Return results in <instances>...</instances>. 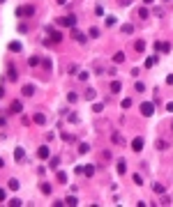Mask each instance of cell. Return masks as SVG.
<instances>
[{"label": "cell", "instance_id": "9a60e30c", "mask_svg": "<svg viewBox=\"0 0 173 207\" xmlns=\"http://www.w3.org/2000/svg\"><path fill=\"white\" fill-rule=\"evenodd\" d=\"M65 205L74 207V205H79V200H76V198H74V196H67V198H65Z\"/></svg>", "mask_w": 173, "mask_h": 207}, {"label": "cell", "instance_id": "83f0119b", "mask_svg": "<svg viewBox=\"0 0 173 207\" xmlns=\"http://www.w3.org/2000/svg\"><path fill=\"white\" fill-rule=\"evenodd\" d=\"M67 118H69V122H74V124L79 122V115H76V113H67Z\"/></svg>", "mask_w": 173, "mask_h": 207}, {"label": "cell", "instance_id": "ac0fdd59", "mask_svg": "<svg viewBox=\"0 0 173 207\" xmlns=\"http://www.w3.org/2000/svg\"><path fill=\"white\" fill-rule=\"evenodd\" d=\"M122 32H125V35H132V32H134V26H132V23H125V26H122Z\"/></svg>", "mask_w": 173, "mask_h": 207}, {"label": "cell", "instance_id": "ffe728a7", "mask_svg": "<svg viewBox=\"0 0 173 207\" xmlns=\"http://www.w3.org/2000/svg\"><path fill=\"white\" fill-rule=\"evenodd\" d=\"M134 48H136V51L141 53V51H143V48H145V44H143V42H141V39H136V42H134Z\"/></svg>", "mask_w": 173, "mask_h": 207}, {"label": "cell", "instance_id": "74e56055", "mask_svg": "<svg viewBox=\"0 0 173 207\" xmlns=\"http://www.w3.org/2000/svg\"><path fill=\"white\" fill-rule=\"evenodd\" d=\"M132 106V99H122V108H129Z\"/></svg>", "mask_w": 173, "mask_h": 207}, {"label": "cell", "instance_id": "d6a6232c", "mask_svg": "<svg viewBox=\"0 0 173 207\" xmlns=\"http://www.w3.org/2000/svg\"><path fill=\"white\" fill-rule=\"evenodd\" d=\"M88 150H90V145H88V143H81V147H79V152H81V154H86Z\"/></svg>", "mask_w": 173, "mask_h": 207}, {"label": "cell", "instance_id": "603a6c76", "mask_svg": "<svg viewBox=\"0 0 173 207\" xmlns=\"http://www.w3.org/2000/svg\"><path fill=\"white\" fill-rule=\"evenodd\" d=\"M60 39H62V35H60V32H53V30H51V42H60Z\"/></svg>", "mask_w": 173, "mask_h": 207}, {"label": "cell", "instance_id": "44dd1931", "mask_svg": "<svg viewBox=\"0 0 173 207\" xmlns=\"http://www.w3.org/2000/svg\"><path fill=\"white\" fill-rule=\"evenodd\" d=\"M155 62H157V58H155V55H150V58L145 60V67L150 69V67H155Z\"/></svg>", "mask_w": 173, "mask_h": 207}, {"label": "cell", "instance_id": "6da1fadb", "mask_svg": "<svg viewBox=\"0 0 173 207\" xmlns=\"http://www.w3.org/2000/svg\"><path fill=\"white\" fill-rule=\"evenodd\" d=\"M58 26H67V28H76V16H62V19H58Z\"/></svg>", "mask_w": 173, "mask_h": 207}, {"label": "cell", "instance_id": "d590c367", "mask_svg": "<svg viewBox=\"0 0 173 207\" xmlns=\"http://www.w3.org/2000/svg\"><path fill=\"white\" fill-rule=\"evenodd\" d=\"M132 179H134V184H141V182H143V177H141V175H136V173H134V177H132Z\"/></svg>", "mask_w": 173, "mask_h": 207}, {"label": "cell", "instance_id": "d4e9b609", "mask_svg": "<svg viewBox=\"0 0 173 207\" xmlns=\"http://www.w3.org/2000/svg\"><path fill=\"white\" fill-rule=\"evenodd\" d=\"M86 99H90V101L95 99V90H92V88H88V90H86Z\"/></svg>", "mask_w": 173, "mask_h": 207}, {"label": "cell", "instance_id": "8fae6325", "mask_svg": "<svg viewBox=\"0 0 173 207\" xmlns=\"http://www.w3.org/2000/svg\"><path fill=\"white\" fill-rule=\"evenodd\" d=\"M113 62H115V64H120V62H125V53H122V51H118V53L113 55Z\"/></svg>", "mask_w": 173, "mask_h": 207}, {"label": "cell", "instance_id": "cb8c5ba5", "mask_svg": "<svg viewBox=\"0 0 173 207\" xmlns=\"http://www.w3.org/2000/svg\"><path fill=\"white\" fill-rule=\"evenodd\" d=\"M139 16H141V19H148V16H150V12H148L145 7H141V9H139Z\"/></svg>", "mask_w": 173, "mask_h": 207}, {"label": "cell", "instance_id": "681fc988", "mask_svg": "<svg viewBox=\"0 0 173 207\" xmlns=\"http://www.w3.org/2000/svg\"><path fill=\"white\" fill-rule=\"evenodd\" d=\"M171 129H173V127H171Z\"/></svg>", "mask_w": 173, "mask_h": 207}, {"label": "cell", "instance_id": "8d00e7d4", "mask_svg": "<svg viewBox=\"0 0 173 207\" xmlns=\"http://www.w3.org/2000/svg\"><path fill=\"white\" fill-rule=\"evenodd\" d=\"M134 90H136V92H143L145 85H143V83H136V85H134Z\"/></svg>", "mask_w": 173, "mask_h": 207}, {"label": "cell", "instance_id": "7dc6e473", "mask_svg": "<svg viewBox=\"0 0 173 207\" xmlns=\"http://www.w3.org/2000/svg\"><path fill=\"white\" fill-rule=\"evenodd\" d=\"M0 2H5V0H0Z\"/></svg>", "mask_w": 173, "mask_h": 207}, {"label": "cell", "instance_id": "bcb514c9", "mask_svg": "<svg viewBox=\"0 0 173 207\" xmlns=\"http://www.w3.org/2000/svg\"><path fill=\"white\" fill-rule=\"evenodd\" d=\"M0 166H5V161H2V159H0Z\"/></svg>", "mask_w": 173, "mask_h": 207}, {"label": "cell", "instance_id": "1f68e13d", "mask_svg": "<svg viewBox=\"0 0 173 207\" xmlns=\"http://www.w3.org/2000/svg\"><path fill=\"white\" fill-rule=\"evenodd\" d=\"M67 99H69V101H72V104H74V101H76V99H79V94H76V92H69V94H67Z\"/></svg>", "mask_w": 173, "mask_h": 207}, {"label": "cell", "instance_id": "484cf974", "mask_svg": "<svg viewBox=\"0 0 173 207\" xmlns=\"http://www.w3.org/2000/svg\"><path fill=\"white\" fill-rule=\"evenodd\" d=\"M9 81H16V69L9 64Z\"/></svg>", "mask_w": 173, "mask_h": 207}, {"label": "cell", "instance_id": "52a82bcc", "mask_svg": "<svg viewBox=\"0 0 173 207\" xmlns=\"http://www.w3.org/2000/svg\"><path fill=\"white\" fill-rule=\"evenodd\" d=\"M95 170H97V168H95L92 163H88V166H83V175H86V177H92V175H95Z\"/></svg>", "mask_w": 173, "mask_h": 207}, {"label": "cell", "instance_id": "f6af8a7d", "mask_svg": "<svg viewBox=\"0 0 173 207\" xmlns=\"http://www.w3.org/2000/svg\"><path fill=\"white\" fill-rule=\"evenodd\" d=\"M58 2H60V5H62V2H67V0H58Z\"/></svg>", "mask_w": 173, "mask_h": 207}, {"label": "cell", "instance_id": "f1b7e54d", "mask_svg": "<svg viewBox=\"0 0 173 207\" xmlns=\"http://www.w3.org/2000/svg\"><path fill=\"white\" fill-rule=\"evenodd\" d=\"M155 145H157V150H166V141H162V138H159Z\"/></svg>", "mask_w": 173, "mask_h": 207}, {"label": "cell", "instance_id": "7402d4cb", "mask_svg": "<svg viewBox=\"0 0 173 207\" xmlns=\"http://www.w3.org/2000/svg\"><path fill=\"white\" fill-rule=\"evenodd\" d=\"M7 205L9 207H19V205H23V203H21L19 198H12V200H7Z\"/></svg>", "mask_w": 173, "mask_h": 207}, {"label": "cell", "instance_id": "30bf717a", "mask_svg": "<svg viewBox=\"0 0 173 207\" xmlns=\"http://www.w3.org/2000/svg\"><path fill=\"white\" fill-rule=\"evenodd\" d=\"M111 141H113L115 145H125V138H122L120 134H113V136H111Z\"/></svg>", "mask_w": 173, "mask_h": 207}, {"label": "cell", "instance_id": "f546056e", "mask_svg": "<svg viewBox=\"0 0 173 207\" xmlns=\"http://www.w3.org/2000/svg\"><path fill=\"white\" fill-rule=\"evenodd\" d=\"M58 182H62V184H65V182H67V175H65V173H62V170H58Z\"/></svg>", "mask_w": 173, "mask_h": 207}, {"label": "cell", "instance_id": "4fadbf2b", "mask_svg": "<svg viewBox=\"0 0 173 207\" xmlns=\"http://www.w3.org/2000/svg\"><path fill=\"white\" fill-rule=\"evenodd\" d=\"M115 168H118V173H120V175H122V173H125V170H127V163H125V159H120V161H118V166H115Z\"/></svg>", "mask_w": 173, "mask_h": 207}, {"label": "cell", "instance_id": "277c9868", "mask_svg": "<svg viewBox=\"0 0 173 207\" xmlns=\"http://www.w3.org/2000/svg\"><path fill=\"white\" fill-rule=\"evenodd\" d=\"M72 37H74V39H76V42H79V44H86V35H83V32H79V30L76 28H72Z\"/></svg>", "mask_w": 173, "mask_h": 207}, {"label": "cell", "instance_id": "5bb4252c", "mask_svg": "<svg viewBox=\"0 0 173 207\" xmlns=\"http://www.w3.org/2000/svg\"><path fill=\"white\" fill-rule=\"evenodd\" d=\"M23 94L26 97H32L35 94V85H23Z\"/></svg>", "mask_w": 173, "mask_h": 207}, {"label": "cell", "instance_id": "e0dca14e", "mask_svg": "<svg viewBox=\"0 0 173 207\" xmlns=\"http://www.w3.org/2000/svg\"><path fill=\"white\" fill-rule=\"evenodd\" d=\"M152 189H155V193H164L166 189H164V184H159V182H155L152 184Z\"/></svg>", "mask_w": 173, "mask_h": 207}, {"label": "cell", "instance_id": "2e32d148", "mask_svg": "<svg viewBox=\"0 0 173 207\" xmlns=\"http://www.w3.org/2000/svg\"><path fill=\"white\" fill-rule=\"evenodd\" d=\"M35 122H37V124H44V122H46V115H44V113H35Z\"/></svg>", "mask_w": 173, "mask_h": 207}, {"label": "cell", "instance_id": "7a4b0ae2", "mask_svg": "<svg viewBox=\"0 0 173 207\" xmlns=\"http://www.w3.org/2000/svg\"><path fill=\"white\" fill-rule=\"evenodd\" d=\"M155 113V104H150V101H145V104H141V115H145V118H150Z\"/></svg>", "mask_w": 173, "mask_h": 207}, {"label": "cell", "instance_id": "60d3db41", "mask_svg": "<svg viewBox=\"0 0 173 207\" xmlns=\"http://www.w3.org/2000/svg\"><path fill=\"white\" fill-rule=\"evenodd\" d=\"M115 23V16H106V26H113Z\"/></svg>", "mask_w": 173, "mask_h": 207}, {"label": "cell", "instance_id": "836d02e7", "mask_svg": "<svg viewBox=\"0 0 173 207\" xmlns=\"http://www.w3.org/2000/svg\"><path fill=\"white\" fill-rule=\"evenodd\" d=\"M92 111H95V113H99V111H104V104H95V106H92Z\"/></svg>", "mask_w": 173, "mask_h": 207}, {"label": "cell", "instance_id": "7c38bea8", "mask_svg": "<svg viewBox=\"0 0 173 207\" xmlns=\"http://www.w3.org/2000/svg\"><path fill=\"white\" fill-rule=\"evenodd\" d=\"M9 51H12V53H19V51H21V42H12V44H9Z\"/></svg>", "mask_w": 173, "mask_h": 207}, {"label": "cell", "instance_id": "7bdbcfd3", "mask_svg": "<svg viewBox=\"0 0 173 207\" xmlns=\"http://www.w3.org/2000/svg\"><path fill=\"white\" fill-rule=\"evenodd\" d=\"M166 83H169V85H173V74H171V76H166Z\"/></svg>", "mask_w": 173, "mask_h": 207}, {"label": "cell", "instance_id": "d6986e66", "mask_svg": "<svg viewBox=\"0 0 173 207\" xmlns=\"http://www.w3.org/2000/svg\"><path fill=\"white\" fill-rule=\"evenodd\" d=\"M120 90H122L120 81H113V83H111V92H120Z\"/></svg>", "mask_w": 173, "mask_h": 207}, {"label": "cell", "instance_id": "e575fe53", "mask_svg": "<svg viewBox=\"0 0 173 207\" xmlns=\"http://www.w3.org/2000/svg\"><path fill=\"white\" fill-rule=\"evenodd\" d=\"M90 37H99V28H90Z\"/></svg>", "mask_w": 173, "mask_h": 207}, {"label": "cell", "instance_id": "9c48e42d", "mask_svg": "<svg viewBox=\"0 0 173 207\" xmlns=\"http://www.w3.org/2000/svg\"><path fill=\"white\" fill-rule=\"evenodd\" d=\"M37 156H39V159H49V147H46V145H42V147L37 150Z\"/></svg>", "mask_w": 173, "mask_h": 207}, {"label": "cell", "instance_id": "ab89813d", "mask_svg": "<svg viewBox=\"0 0 173 207\" xmlns=\"http://www.w3.org/2000/svg\"><path fill=\"white\" fill-rule=\"evenodd\" d=\"M42 191L44 193H51V184H42Z\"/></svg>", "mask_w": 173, "mask_h": 207}, {"label": "cell", "instance_id": "4316f807", "mask_svg": "<svg viewBox=\"0 0 173 207\" xmlns=\"http://www.w3.org/2000/svg\"><path fill=\"white\" fill-rule=\"evenodd\" d=\"M9 189L16 191V189H19V179H9Z\"/></svg>", "mask_w": 173, "mask_h": 207}, {"label": "cell", "instance_id": "5b68a950", "mask_svg": "<svg viewBox=\"0 0 173 207\" xmlns=\"http://www.w3.org/2000/svg\"><path fill=\"white\" fill-rule=\"evenodd\" d=\"M132 150H134V152H141V150H143V138H141V136L132 141Z\"/></svg>", "mask_w": 173, "mask_h": 207}, {"label": "cell", "instance_id": "4dcf8cb0", "mask_svg": "<svg viewBox=\"0 0 173 207\" xmlns=\"http://www.w3.org/2000/svg\"><path fill=\"white\" fill-rule=\"evenodd\" d=\"M28 64H30V67H37V64H39V58H35V55H32V58L28 60Z\"/></svg>", "mask_w": 173, "mask_h": 207}, {"label": "cell", "instance_id": "8992f818", "mask_svg": "<svg viewBox=\"0 0 173 207\" xmlns=\"http://www.w3.org/2000/svg\"><path fill=\"white\" fill-rule=\"evenodd\" d=\"M21 111H23V104L21 101H12L9 104V113H21Z\"/></svg>", "mask_w": 173, "mask_h": 207}, {"label": "cell", "instance_id": "b9f144b4", "mask_svg": "<svg viewBox=\"0 0 173 207\" xmlns=\"http://www.w3.org/2000/svg\"><path fill=\"white\" fill-rule=\"evenodd\" d=\"M5 200H7V193H5L2 189H0V203H5Z\"/></svg>", "mask_w": 173, "mask_h": 207}, {"label": "cell", "instance_id": "3957f363", "mask_svg": "<svg viewBox=\"0 0 173 207\" xmlns=\"http://www.w3.org/2000/svg\"><path fill=\"white\" fill-rule=\"evenodd\" d=\"M16 14H19V16H32V14H35V7H32V5L19 7V9H16Z\"/></svg>", "mask_w": 173, "mask_h": 207}, {"label": "cell", "instance_id": "f35d334b", "mask_svg": "<svg viewBox=\"0 0 173 207\" xmlns=\"http://www.w3.org/2000/svg\"><path fill=\"white\" fill-rule=\"evenodd\" d=\"M62 138H65L67 143H72V141H74V136H72V134H62Z\"/></svg>", "mask_w": 173, "mask_h": 207}, {"label": "cell", "instance_id": "c3c4849f", "mask_svg": "<svg viewBox=\"0 0 173 207\" xmlns=\"http://www.w3.org/2000/svg\"><path fill=\"white\" fill-rule=\"evenodd\" d=\"M166 2H171V0H166Z\"/></svg>", "mask_w": 173, "mask_h": 207}, {"label": "cell", "instance_id": "ba28073f", "mask_svg": "<svg viewBox=\"0 0 173 207\" xmlns=\"http://www.w3.org/2000/svg\"><path fill=\"white\" fill-rule=\"evenodd\" d=\"M23 156H26V150H23V147L14 150V159H16V161H23Z\"/></svg>", "mask_w": 173, "mask_h": 207}, {"label": "cell", "instance_id": "ee69618b", "mask_svg": "<svg viewBox=\"0 0 173 207\" xmlns=\"http://www.w3.org/2000/svg\"><path fill=\"white\" fill-rule=\"evenodd\" d=\"M143 2H145V5H152V2H155V0H143Z\"/></svg>", "mask_w": 173, "mask_h": 207}]
</instances>
